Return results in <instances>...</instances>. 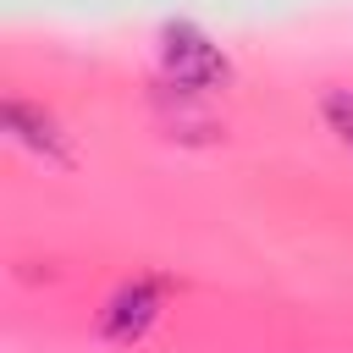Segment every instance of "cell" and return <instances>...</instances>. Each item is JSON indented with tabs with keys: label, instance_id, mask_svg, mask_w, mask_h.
Segmentation results:
<instances>
[{
	"label": "cell",
	"instance_id": "3957f363",
	"mask_svg": "<svg viewBox=\"0 0 353 353\" xmlns=\"http://www.w3.org/2000/svg\"><path fill=\"white\" fill-rule=\"evenodd\" d=\"M6 132H11L22 149L44 154L50 165H72V143H66L61 121H55L50 110H39V105H28V99H6Z\"/></svg>",
	"mask_w": 353,
	"mask_h": 353
},
{
	"label": "cell",
	"instance_id": "7a4b0ae2",
	"mask_svg": "<svg viewBox=\"0 0 353 353\" xmlns=\"http://www.w3.org/2000/svg\"><path fill=\"white\" fill-rule=\"evenodd\" d=\"M165 298H171V276H160V270L121 281V287L105 298L99 320H94L99 342H110V347H132V342H143V336L154 331V320L165 314Z\"/></svg>",
	"mask_w": 353,
	"mask_h": 353
},
{
	"label": "cell",
	"instance_id": "277c9868",
	"mask_svg": "<svg viewBox=\"0 0 353 353\" xmlns=\"http://www.w3.org/2000/svg\"><path fill=\"white\" fill-rule=\"evenodd\" d=\"M320 116H325V127L336 132V143L353 154V88H325Z\"/></svg>",
	"mask_w": 353,
	"mask_h": 353
},
{
	"label": "cell",
	"instance_id": "6da1fadb",
	"mask_svg": "<svg viewBox=\"0 0 353 353\" xmlns=\"http://www.w3.org/2000/svg\"><path fill=\"white\" fill-rule=\"evenodd\" d=\"M160 72H165V88H182V94H215V88L232 83L226 50L193 22L160 28Z\"/></svg>",
	"mask_w": 353,
	"mask_h": 353
}]
</instances>
